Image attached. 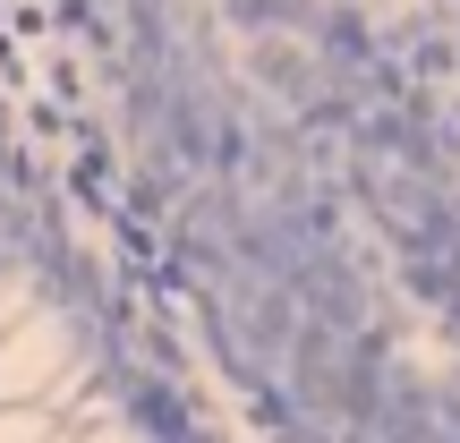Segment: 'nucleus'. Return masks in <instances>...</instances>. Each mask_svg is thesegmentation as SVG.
I'll return each mask as SVG.
<instances>
[]
</instances>
